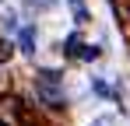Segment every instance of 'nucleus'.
<instances>
[{"mask_svg":"<svg viewBox=\"0 0 130 126\" xmlns=\"http://www.w3.org/2000/svg\"><path fill=\"white\" fill-rule=\"evenodd\" d=\"M39 88H42V98L46 102H53V105H60L63 98H60V74H39Z\"/></svg>","mask_w":130,"mask_h":126,"instance_id":"1","label":"nucleus"},{"mask_svg":"<svg viewBox=\"0 0 130 126\" xmlns=\"http://www.w3.org/2000/svg\"><path fill=\"white\" fill-rule=\"evenodd\" d=\"M32 42H35V32H32V28H25L21 35H18V46H21L25 53H32Z\"/></svg>","mask_w":130,"mask_h":126,"instance_id":"2","label":"nucleus"},{"mask_svg":"<svg viewBox=\"0 0 130 126\" xmlns=\"http://www.w3.org/2000/svg\"><path fill=\"white\" fill-rule=\"evenodd\" d=\"M70 7H74V14H77V21H85V0H70Z\"/></svg>","mask_w":130,"mask_h":126,"instance_id":"3","label":"nucleus"}]
</instances>
